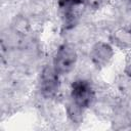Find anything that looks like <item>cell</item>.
I'll return each mask as SVG.
<instances>
[{
    "label": "cell",
    "mask_w": 131,
    "mask_h": 131,
    "mask_svg": "<svg viewBox=\"0 0 131 131\" xmlns=\"http://www.w3.org/2000/svg\"><path fill=\"white\" fill-rule=\"evenodd\" d=\"M78 51L72 42L63 43L58 47L53 55L52 66L55 71L61 76L71 73L78 62Z\"/></svg>",
    "instance_id": "6da1fadb"
},
{
    "label": "cell",
    "mask_w": 131,
    "mask_h": 131,
    "mask_svg": "<svg viewBox=\"0 0 131 131\" xmlns=\"http://www.w3.org/2000/svg\"><path fill=\"white\" fill-rule=\"evenodd\" d=\"M71 101L83 110L93 105L95 101V90L88 79H76L71 85Z\"/></svg>",
    "instance_id": "7a4b0ae2"
},
{
    "label": "cell",
    "mask_w": 131,
    "mask_h": 131,
    "mask_svg": "<svg viewBox=\"0 0 131 131\" xmlns=\"http://www.w3.org/2000/svg\"><path fill=\"white\" fill-rule=\"evenodd\" d=\"M84 0H58V8L61 12L63 28L67 31L74 29L82 14Z\"/></svg>",
    "instance_id": "3957f363"
},
{
    "label": "cell",
    "mask_w": 131,
    "mask_h": 131,
    "mask_svg": "<svg viewBox=\"0 0 131 131\" xmlns=\"http://www.w3.org/2000/svg\"><path fill=\"white\" fill-rule=\"evenodd\" d=\"M59 74L53 66H45L40 75V91L44 98H53L60 87Z\"/></svg>",
    "instance_id": "277c9868"
},
{
    "label": "cell",
    "mask_w": 131,
    "mask_h": 131,
    "mask_svg": "<svg viewBox=\"0 0 131 131\" xmlns=\"http://www.w3.org/2000/svg\"><path fill=\"white\" fill-rule=\"evenodd\" d=\"M115 55V51L113 45L108 42L97 41L92 44L89 51V58L96 69H102L106 67L113 59Z\"/></svg>",
    "instance_id": "5b68a950"
},
{
    "label": "cell",
    "mask_w": 131,
    "mask_h": 131,
    "mask_svg": "<svg viewBox=\"0 0 131 131\" xmlns=\"http://www.w3.org/2000/svg\"><path fill=\"white\" fill-rule=\"evenodd\" d=\"M111 42L121 49H131V27L120 26L111 33Z\"/></svg>",
    "instance_id": "8992f818"
},
{
    "label": "cell",
    "mask_w": 131,
    "mask_h": 131,
    "mask_svg": "<svg viewBox=\"0 0 131 131\" xmlns=\"http://www.w3.org/2000/svg\"><path fill=\"white\" fill-rule=\"evenodd\" d=\"M112 125L114 129L123 130L131 126V113L123 106H117L112 118Z\"/></svg>",
    "instance_id": "52a82bcc"
},
{
    "label": "cell",
    "mask_w": 131,
    "mask_h": 131,
    "mask_svg": "<svg viewBox=\"0 0 131 131\" xmlns=\"http://www.w3.org/2000/svg\"><path fill=\"white\" fill-rule=\"evenodd\" d=\"M11 29L20 36H26L31 30L30 19L25 14H17L12 18Z\"/></svg>",
    "instance_id": "ba28073f"
},
{
    "label": "cell",
    "mask_w": 131,
    "mask_h": 131,
    "mask_svg": "<svg viewBox=\"0 0 131 131\" xmlns=\"http://www.w3.org/2000/svg\"><path fill=\"white\" fill-rule=\"evenodd\" d=\"M83 108L75 104L73 101H70V103L67 105V113L71 121L75 124H80L83 120V114H84Z\"/></svg>",
    "instance_id": "9c48e42d"
},
{
    "label": "cell",
    "mask_w": 131,
    "mask_h": 131,
    "mask_svg": "<svg viewBox=\"0 0 131 131\" xmlns=\"http://www.w3.org/2000/svg\"><path fill=\"white\" fill-rule=\"evenodd\" d=\"M110 0H86L89 7H91L94 10H97L99 8H102L108 3Z\"/></svg>",
    "instance_id": "30bf717a"
},
{
    "label": "cell",
    "mask_w": 131,
    "mask_h": 131,
    "mask_svg": "<svg viewBox=\"0 0 131 131\" xmlns=\"http://www.w3.org/2000/svg\"><path fill=\"white\" fill-rule=\"evenodd\" d=\"M125 1H126V2H128L129 4H131V0H125Z\"/></svg>",
    "instance_id": "8fae6325"
}]
</instances>
